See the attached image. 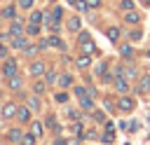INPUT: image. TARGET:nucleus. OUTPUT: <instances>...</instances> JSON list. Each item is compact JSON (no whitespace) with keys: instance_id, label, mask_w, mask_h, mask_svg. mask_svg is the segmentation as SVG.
Here are the masks:
<instances>
[{"instance_id":"1","label":"nucleus","mask_w":150,"mask_h":145,"mask_svg":"<svg viewBox=\"0 0 150 145\" xmlns=\"http://www.w3.org/2000/svg\"><path fill=\"white\" fill-rule=\"evenodd\" d=\"M61 16H63V7H52V16H49V28L52 30H59Z\"/></svg>"},{"instance_id":"2","label":"nucleus","mask_w":150,"mask_h":145,"mask_svg":"<svg viewBox=\"0 0 150 145\" xmlns=\"http://www.w3.org/2000/svg\"><path fill=\"white\" fill-rule=\"evenodd\" d=\"M112 89H115L117 94H127V91H129V82H127V77L115 75V77H112Z\"/></svg>"},{"instance_id":"3","label":"nucleus","mask_w":150,"mask_h":145,"mask_svg":"<svg viewBox=\"0 0 150 145\" xmlns=\"http://www.w3.org/2000/svg\"><path fill=\"white\" fill-rule=\"evenodd\" d=\"M115 75H122V77H127V80H134V77H136V70H134L131 65H117V68H115Z\"/></svg>"},{"instance_id":"4","label":"nucleus","mask_w":150,"mask_h":145,"mask_svg":"<svg viewBox=\"0 0 150 145\" xmlns=\"http://www.w3.org/2000/svg\"><path fill=\"white\" fill-rule=\"evenodd\" d=\"M16 112H19V108H16L14 103H7V105L2 108V112H0V117H2V119H12V117H16Z\"/></svg>"},{"instance_id":"5","label":"nucleus","mask_w":150,"mask_h":145,"mask_svg":"<svg viewBox=\"0 0 150 145\" xmlns=\"http://www.w3.org/2000/svg\"><path fill=\"white\" fill-rule=\"evenodd\" d=\"M136 91L138 94H148L150 91V75H141V80L136 84Z\"/></svg>"},{"instance_id":"6","label":"nucleus","mask_w":150,"mask_h":145,"mask_svg":"<svg viewBox=\"0 0 150 145\" xmlns=\"http://www.w3.org/2000/svg\"><path fill=\"white\" fill-rule=\"evenodd\" d=\"M134 105H136V103H134L131 98H127V96H122V98L117 101V108H120L122 112H131V110H134Z\"/></svg>"},{"instance_id":"7","label":"nucleus","mask_w":150,"mask_h":145,"mask_svg":"<svg viewBox=\"0 0 150 145\" xmlns=\"http://www.w3.org/2000/svg\"><path fill=\"white\" fill-rule=\"evenodd\" d=\"M28 72H30V75H35V77H40V75H45V72H47V68H45V63H42V61H38V63H30Z\"/></svg>"},{"instance_id":"8","label":"nucleus","mask_w":150,"mask_h":145,"mask_svg":"<svg viewBox=\"0 0 150 145\" xmlns=\"http://www.w3.org/2000/svg\"><path fill=\"white\" fill-rule=\"evenodd\" d=\"M2 75L5 77H9V75H16V61H5V65H2Z\"/></svg>"},{"instance_id":"9","label":"nucleus","mask_w":150,"mask_h":145,"mask_svg":"<svg viewBox=\"0 0 150 145\" xmlns=\"http://www.w3.org/2000/svg\"><path fill=\"white\" fill-rule=\"evenodd\" d=\"M75 65H77V68H89V65H91V54L77 56V58H75Z\"/></svg>"},{"instance_id":"10","label":"nucleus","mask_w":150,"mask_h":145,"mask_svg":"<svg viewBox=\"0 0 150 145\" xmlns=\"http://www.w3.org/2000/svg\"><path fill=\"white\" fill-rule=\"evenodd\" d=\"M16 119H19L21 124H28V122H30V108H19Z\"/></svg>"},{"instance_id":"11","label":"nucleus","mask_w":150,"mask_h":145,"mask_svg":"<svg viewBox=\"0 0 150 145\" xmlns=\"http://www.w3.org/2000/svg\"><path fill=\"white\" fill-rule=\"evenodd\" d=\"M124 21H127L129 26H131V23H134V26H138V23H141V16H138V14L134 12V9H129V12L124 14Z\"/></svg>"},{"instance_id":"12","label":"nucleus","mask_w":150,"mask_h":145,"mask_svg":"<svg viewBox=\"0 0 150 145\" xmlns=\"http://www.w3.org/2000/svg\"><path fill=\"white\" fill-rule=\"evenodd\" d=\"M12 47H14V49H26V47H28V42H26V35H14V40H12Z\"/></svg>"},{"instance_id":"13","label":"nucleus","mask_w":150,"mask_h":145,"mask_svg":"<svg viewBox=\"0 0 150 145\" xmlns=\"http://www.w3.org/2000/svg\"><path fill=\"white\" fill-rule=\"evenodd\" d=\"M7 138H9L12 143H21L23 133H21V129H9V131H7Z\"/></svg>"},{"instance_id":"14","label":"nucleus","mask_w":150,"mask_h":145,"mask_svg":"<svg viewBox=\"0 0 150 145\" xmlns=\"http://www.w3.org/2000/svg\"><path fill=\"white\" fill-rule=\"evenodd\" d=\"M9 33H12V35H23V28H21V21H19V19H12Z\"/></svg>"},{"instance_id":"15","label":"nucleus","mask_w":150,"mask_h":145,"mask_svg":"<svg viewBox=\"0 0 150 145\" xmlns=\"http://www.w3.org/2000/svg\"><path fill=\"white\" fill-rule=\"evenodd\" d=\"M105 35H108L110 42H117V40H120V28H117V26H110V28L105 30Z\"/></svg>"},{"instance_id":"16","label":"nucleus","mask_w":150,"mask_h":145,"mask_svg":"<svg viewBox=\"0 0 150 145\" xmlns=\"http://www.w3.org/2000/svg\"><path fill=\"white\" fill-rule=\"evenodd\" d=\"M2 19H16V7L14 5H7L2 9Z\"/></svg>"},{"instance_id":"17","label":"nucleus","mask_w":150,"mask_h":145,"mask_svg":"<svg viewBox=\"0 0 150 145\" xmlns=\"http://www.w3.org/2000/svg\"><path fill=\"white\" fill-rule=\"evenodd\" d=\"M56 82H59L61 87H70V84H73V75H70V72H63V75H59Z\"/></svg>"},{"instance_id":"18","label":"nucleus","mask_w":150,"mask_h":145,"mask_svg":"<svg viewBox=\"0 0 150 145\" xmlns=\"http://www.w3.org/2000/svg\"><path fill=\"white\" fill-rule=\"evenodd\" d=\"M7 84H9V89H21V77L19 75H9L7 77Z\"/></svg>"},{"instance_id":"19","label":"nucleus","mask_w":150,"mask_h":145,"mask_svg":"<svg viewBox=\"0 0 150 145\" xmlns=\"http://www.w3.org/2000/svg\"><path fill=\"white\" fill-rule=\"evenodd\" d=\"M80 47H82V51H84V54H94V51H96V47H94V42H91V40L80 42Z\"/></svg>"},{"instance_id":"20","label":"nucleus","mask_w":150,"mask_h":145,"mask_svg":"<svg viewBox=\"0 0 150 145\" xmlns=\"http://www.w3.org/2000/svg\"><path fill=\"white\" fill-rule=\"evenodd\" d=\"M80 26H82V23H80V19H77V16H73V19H68V28H70L73 33H75V30H80Z\"/></svg>"},{"instance_id":"21","label":"nucleus","mask_w":150,"mask_h":145,"mask_svg":"<svg viewBox=\"0 0 150 145\" xmlns=\"http://www.w3.org/2000/svg\"><path fill=\"white\" fill-rule=\"evenodd\" d=\"M26 35H40V23H28Z\"/></svg>"},{"instance_id":"22","label":"nucleus","mask_w":150,"mask_h":145,"mask_svg":"<svg viewBox=\"0 0 150 145\" xmlns=\"http://www.w3.org/2000/svg\"><path fill=\"white\" fill-rule=\"evenodd\" d=\"M120 54H122L124 58H129V56L134 54V47H131V44H122V47H120Z\"/></svg>"},{"instance_id":"23","label":"nucleus","mask_w":150,"mask_h":145,"mask_svg":"<svg viewBox=\"0 0 150 145\" xmlns=\"http://www.w3.org/2000/svg\"><path fill=\"white\" fill-rule=\"evenodd\" d=\"M30 131H33L35 136H42V131H45V129H42V122H30Z\"/></svg>"},{"instance_id":"24","label":"nucleus","mask_w":150,"mask_h":145,"mask_svg":"<svg viewBox=\"0 0 150 145\" xmlns=\"http://www.w3.org/2000/svg\"><path fill=\"white\" fill-rule=\"evenodd\" d=\"M21 145H35V133H33V131L26 133V136L21 138Z\"/></svg>"},{"instance_id":"25","label":"nucleus","mask_w":150,"mask_h":145,"mask_svg":"<svg viewBox=\"0 0 150 145\" xmlns=\"http://www.w3.org/2000/svg\"><path fill=\"white\" fill-rule=\"evenodd\" d=\"M23 51H26V56H38V54H40V47H35V44H28Z\"/></svg>"},{"instance_id":"26","label":"nucleus","mask_w":150,"mask_h":145,"mask_svg":"<svg viewBox=\"0 0 150 145\" xmlns=\"http://www.w3.org/2000/svg\"><path fill=\"white\" fill-rule=\"evenodd\" d=\"M45 80H47V84H54V82L59 80V75H56V70H47V75H45Z\"/></svg>"},{"instance_id":"27","label":"nucleus","mask_w":150,"mask_h":145,"mask_svg":"<svg viewBox=\"0 0 150 145\" xmlns=\"http://www.w3.org/2000/svg\"><path fill=\"white\" fill-rule=\"evenodd\" d=\"M127 35H129V40H134V42H138V40H141V37H143V33H141V30H138V28H136V30H129V33H127Z\"/></svg>"},{"instance_id":"28","label":"nucleus","mask_w":150,"mask_h":145,"mask_svg":"<svg viewBox=\"0 0 150 145\" xmlns=\"http://www.w3.org/2000/svg\"><path fill=\"white\" fill-rule=\"evenodd\" d=\"M49 44H52V47H59V49H66V44H63L56 35H52V37H49Z\"/></svg>"},{"instance_id":"29","label":"nucleus","mask_w":150,"mask_h":145,"mask_svg":"<svg viewBox=\"0 0 150 145\" xmlns=\"http://www.w3.org/2000/svg\"><path fill=\"white\" fill-rule=\"evenodd\" d=\"M28 19H30V23H42V12H33Z\"/></svg>"},{"instance_id":"30","label":"nucleus","mask_w":150,"mask_h":145,"mask_svg":"<svg viewBox=\"0 0 150 145\" xmlns=\"http://www.w3.org/2000/svg\"><path fill=\"white\" fill-rule=\"evenodd\" d=\"M120 7L124 12H129V9H134V0H120Z\"/></svg>"},{"instance_id":"31","label":"nucleus","mask_w":150,"mask_h":145,"mask_svg":"<svg viewBox=\"0 0 150 145\" xmlns=\"http://www.w3.org/2000/svg\"><path fill=\"white\" fill-rule=\"evenodd\" d=\"M87 94H91V91L84 89V87H75V96H77V98H82V96H87Z\"/></svg>"},{"instance_id":"32","label":"nucleus","mask_w":150,"mask_h":145,"mask_svg":"<svg viewBox=\"0 0 150 145\" xmlns=\"http://www.w3.org/2000/svg\"><path fill=\"white\" fill-rule=\"evenodd\" d=\"M28 108H30V110H38V108H40V103H38V96H30V98H28Z\"/></svg>"},{"instance_id":"33","label":"nucleus","mask_w":150,"mask_h":145,"mask_svg":"<svg viewBox=\"0 0 150 145\" xmlns=\"http://www.w3.org/2000/svg\"><path fill=\"white\" fill-rule=\"evenodd\" d=\"M80 105H82V108H91V105H94V101H91L89 96H82V98H80Z\"/></svg>"},{"instance_id":"34","label":"nucleus","mask_w":150,"mask_h":145,"mask_svg":"<svg viewBox=\"0 0 150 145\" xmlns=\"http://www.w3.org/2000/svg\"><path fill=\"white\" fill-rule=\"evenodd\" d=\"M49 129H54V131H59V124H56V117H47V122H45Z\"/></svg>"},{"instance_id":"35","label":"nucleus","mask_w":150,"mask_h":145,"mask_svg":"<svg viewBox=\"0 0 150 145\" xmlns=\"http://www.w3.org/2000/svg\"><path fill=\"white\" fill-rule=\"evenodd\" d=\"M70 129H73V133H77V136H82V133H84V126H82L80 122H75V124H73Z\"/></svg>"},{"instance_id":"36","label":"nucleus","mask_w":150,"mask_h":145,"mask_svg":"<svg viewBox=\"0 0 150 145\" xmlns=\"http://www.w3.org/2000/svg\"><path fill=\"white\" fill-rule=\"evenodd\" d=\"M75 9H80V12H84V9H89V5H87V0H77L75 5H73Z\"/></svg>"},{"instance_id":"37","label":"nucleus","mask_w":150,"mask_h":145,"mask_svg":"<svg viewBox=\"0 0 150 145\" xmlns=\"http://www.w3.org/2000/svg\"><path fill=\"white\" fill-rule=\"evenodd\" d=\"M33 91H35V94H42V91H45V82H35V84H33Z\"/></svg>"},{"instance_id":"38","label":"nucleus","mask_w":150,"mask_h":145,"mask_svg":"<svg viewBox=\"0 0 150 145\" xmlns=\"http://www.w3.org/2000/svg\"><path fill=\"white\" fill-rule=\"evenodd\" d=\"M19 7H23V9H30V7H33V0H19Z\"/></svg>"},{"instance_id":"39","label":"nucleus","mask_w":150,"mask_h":145,"mask_svg":"<svg viewBox=\"0 0 150 145\" xmlns=\"http://www.w3.org/2000/svg\"><path fill=\"white\" fill-rule=\"evenodd\" d=\"M89 40V33L87 30H80V37H77V42H87Z\"/></svg>"},{"instance_id":"40","label":"nucleus","mask_w":150,"mask_h":145,"mask_svg":"<svg viewBox=\"0 0 150 145\" xmlns=\"http://www.w3.org/2000/svg\"><path fill=\"white\" fill-rule=\"evenodd\" d=\"M82 138H89V140H94V138H96V131H84V133H82Z\"/></svg>"},{"instance_id":"41","label":"nucleus","mask_w":150,"mask_h":145,"mask_svg":"<svg viewBox=\"0 0 150 145\" xmlns=\"http://www.w3.org/2000/svg\"><path fill=\"white\" fill-rule=\"evenodd\" d=\"M87 5H89V9H96L101 5V0H87Z\"/></svg>"},{"instance_id":"42","label":"nucleus","mask_w":150,"mask_h":145,"mask_svg":"<svg viewBox=\"0 0 150 145\" xmlns=\"http://www.w3.org/2000/svg\"><path fill=\"white\" fill-rule=\"evenodd\" d=\"M68 117H70V119H80V110H70Z\"/></svg>"},{"instance_id":"43","label":"nucleus","mask_w":150,"mask_h":145,"mask_svg":"<svg viewBox=\"0 0 150 145\" xmlns=\"http://www.w3.org/2000/svg\"><path fill=\"white\" fill-rule=\"evenodd\" d=\"M56 101H59V103H66L68 96H66V94H56Z\"/></svg>"},{"instance_id":"44","label":"nucleus","mask_w":150,"mask_h":145,"mask_svg":"<svg viewBox=\"0 0 150 145\" xmlns=\"http://www.w3.org/2000/svg\"><path fill=\"white\" fill-rule=\"evenodd\" d=\"M94 119H96V122H105V117H103V112H94Z\"/></svg>"},{"instance_id":"45","label":"nucleus","mask_w":150,"mask_h":145,"mask_svg":"<svg viewBox=\"0 0 150 145\" xmlns=\"http://www.w3.org/2000/svg\"><path fill=\"white\" fill-rule=\"evenodd\" d=\"M52 145H68V140H63V138H54Z\"/></svg>"},{"instance_id":"46","label":"nucleus","mask_w":150,"mask_h":145,"mask_svg":"<svg viewBox=\"0 0 150 145\" xmlns=\"http://www.w3.org/2000/svg\"><path fill=\"white\" fill-rule=\"evenodd\" d=\"M5 56H7V47H5V44H0V58H5Z\"/></svg>"},{"instance_id":"47","label":"nucleus","mask_w":150,"mask_h":145,"mask_svg":"<svg viewBox=\"0 0 150 145\" xmlns=\"http://www.w3.org/2000/svg\"><path fill=\"white\" fill-rule=\"evenodd\" d=\"M45 47H49V40L45 37V40H40V49H45Z\"/></svg>"},{"instance_id":"48","label":"nucleus","mask_w":150,"mask_h":145,"mask_svg":"<svg viewBox=\"0 0 150 145\" xmlns=\"http://www.w3.org/2000/svg\"><path fill=\"white\" fill-rule=\"evenodd\" d=\"M68 145H80V140H68Z\"/></svg>"},{"instance_id":"49","label":"nucleus","mask_w":150,"mask_h":145,"mask_svg":"<svg viewBox=\"0 0 150 145\" xmlns=\"http://www.w3.org/2000/svg\"><path fill=\"white\" fill-rule=\"evenodd\" d=\"M138 2H143V5H150V0H138Z\"/></svg>"},{"instance_id":"50","label":"nucleus","mask_w":150,"mask_h":145,"mask_svg":"<svg viewBox=\"0 0 150 145\" xmlns=\"http://www.w3.org/2000/svg\"><path fill=\"white\" fill-rule=\"evenodd\" d=\"M68 2H70V5H75V2H77V0H68Z\"/></svg>"}]
</instances>
